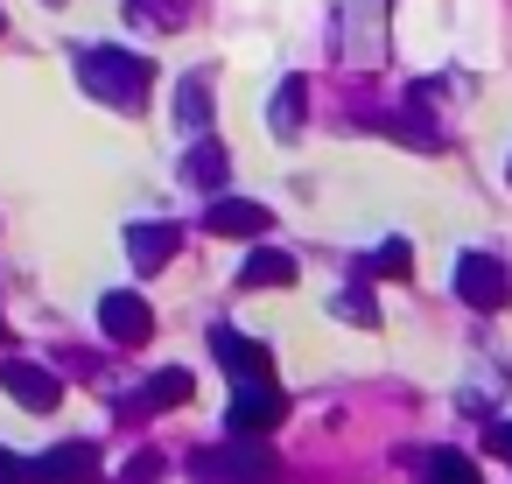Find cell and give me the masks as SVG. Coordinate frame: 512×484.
I'll return each mask as SVG.
<instances>
[{"mask_svg":"<svg viewBox=\"0 0 512 484\" xmlns=\"http://www.w3.org/2000/svg\"><path fill=\"white\" fill-rule=\"evenodd\" d=\"M239 288H295V253L288 246H253L239 267Z\"/></svg>","mask_w":512,"mask_h":484,"instance_id":"4fadbf2b","label":"cell"},{"mask_svg":"<svg viewBox=\"0 0 512 484\" xmlns=\"http://www.w3.org/2000/svg\"><path fill=\"white\" fill-rule=\"evenodd\" d=\"M302 113H309V85H302V78H281V92L267 99V127L288 141V134L302 127Z\"/></svg>","mask_w":512,"mask_h":484,"instance_id":"9a60e30c","label":"cell"},{"mask_svg":"<svg viewBox=\"0 0 512 484\" xmlns=\"http://www.w3.org/2000/svg\"><path fill=\"white\" fill-rule=\"evenodd\" d=\"M211 358L225 365V379H232V386H253V379H274V351H267L260 337H246V330H232V323H218V330H211Z\"/></svg>","mask_w":512,"mask_h":484,"instance_id":"5b68a950","label":"cell"},{"mask_svg":"<svg viewBox=\"0 0 512 484\" xmlns=\"http://www.w3.org/2000/svg\"><path fill=\"white\" fill-rule=\"evenodd\" d=\"M449 288H456V302H470V309H505L512 302V267L498 260V253H484V246H470V253H456V267H449Z\"/></svg>","mask_w":512,"mask_h":484,"instance_id":"3957f363","label":"cell"},{"mask_svg":"<svg viewBox=\"0 0 512 484\" xmlns=\"http://www.w3.org/2000/svg\"><path fill=\"white\" fill-rule=\"evenodd\" d=\"M428 484H484V477H477V463H470V456L435 449V456H428Z\"/></svg>","mask_w":512,"mask_h":484,"instance_id":"e0dca14e","label":"cell"},{"mask_svg":"<svg viewBox=\"0 0 512 484\" xmlns=\"http://www.w3.org/2000/svg\"><path fill=\"white\" fill-rule=\"evenodd\" d=\"M365 274H372V281H407V274H414V246H407V239H379V246L365 253Z\"/></svg>","mask_w":512,"mask_h":484,"instance_id":"2e32d148","label":"cell"},{"mask_svg":"<svg viewBox=\"0 0 512 484\" xmlns=\"http://www.w3.org/2000/svg\"><path fill=\"white\" fill-rule=\"evenodd\" d=\"M330 309H337V316H351L358 330H379V309H372V288H337V295H330Z\"/></svg>","mask_w":512,"mask_h":484,"instance_id":"ac0fdd59","label":"cell"},{"mask_svg":"<svg viewBox=\"0 0 512 484\" xmlns=\"http://www.w3.org/2000/svg\"><path fill=\"white\" fill-rule=\"evenodd\" d=\"M78 78H85L92 99H106V106H120V113H141L148 92H155V64H148L141 50H120V43L78 50Z\"/></svg>","mask_w":512,"mask_h":484,"instance_id":"6da1fadb","label":"cell"},{"mask_svg":"<svg viewBox=\"0 0 512 484\" xmlns=\"http://www.w3.org/2000/svg\"><path fill=\"white\" fill-rule=\"evenodd\" d=\"M0 386H8L29 414H50V407H64V379L50 372V365H36V358H0Z\"/></svg>","mask_w":512,"mask_h":484,"instance_id":"ba28073f","label":"cell"},{"mask_svg":"<svg viewBox=\"0 0 512 484\" xmlns=\"http://www.w3.org/2000/svg\"><path fill=\"white\" fill-rule=\"evenodd\" d=\"M99 330H106L120 351H141V344L155 337V309H148V295H134V288L99 295Z\"/></svg>","mask_w":512,"mask_h":484,"instance_id":"277c9868","label":"cell"},{"mask_svg":"<svg viewBox=\"0 0 512 484\" xmlns=\"http://www.w3.org/2000/svg\"><path fill=\"white\" fill-rule=\"evenodd\" d=\"M99 477H106V456L92 442H57L29 456V484H99Z\"/></svg>","mask_w":512,"mask_h":484,"instance_id":"8992f818","label":"cell"},{"mask_svg":"<svg viewBox=\"0 0 512 484\" xmlns=\"http://www.w3.org/2000/svg\"><path fill=\"white\" fill-rule=\"evenodd\" d=\"M183 176H190L197 190H225V183H232V155H225V141H218V134H197L190 155H183Z\"/></svg>","mask_w":512,"mask_h":484,"instance_id":"8fae6325","label":"cell"},{"mask_svg":"<svg viewBox=\"0 0 512 484\" xmlns=\"http://www.w3.org/2000/svg\"><path fill=\"white\" fill-rule=\"evenodd\" d=\"M204 232H218V239H267L274 232V211L267 204H253V197H211V211H204Z\"/></svg>","mask_w":512,"mask_h":484,"instance_id":"9c48e42d","label":"cell"},{"mask_svg":"<svg viewBox=\"0 0 512 484\" xmlns=\"http://www.w3.org/2000/svg\"><path fill=\"white\" fill-rule=\"evenodd\" d=\"M505 183H512V162H505Z\"/></svg>","mask_w":512,"mask_h":484,"instance_id":"44dd1931","label":"cell"},{"mask_svg":"<svg viewBox=\"0 0 512 484\" xmlns=\"http://www.w3.org/2000/svg\"><path fill=\"white\" fill-rule=\"evenodd\" d=\"M183 400H190V372H183V365H162V372H155V379H148V386L127 400V414H134V421H148V414L183 407Z\"/></svg>","mask_w":512,"mask_h":484,"instance_id":"7c38bea8","label":"cell"},{"mask_svg":"<svg viewBox=\"0 0 512 484\" xmlns=\"http://www.w3.org/2000/svg\"><path fill=\"white\" fill-rule=\"evenodd\" d=\"M281 414H288V407H281V386H274V379L232 386V400H225V428H232V435H267Z\"/></svg>","mask_w":512,"mask_h":484,"instance_id":"52a82bcc","label":"cell"},{"mask_svg":"<svg viewBox=\"0 0 512 484\" xmlns=\"http://www.w3.org/2000/svg\"><path fill=\"white\" fill-rule=\"evenodd\" d=\"M176 127H190V134H211V78H204V71L176 85Z\"/></svg>","mask_w":512,"mask_h":484,"instance_id":"5bb4252c","label":"cell"},{"mask_svg":"<svg viewBox=\"0 0 512 484\" xmlns=\"http://www.w3.org/2000/svg\"><path fill=\"white\" fill-rule=\"evenodd\" d=\"M176 246H183V232H176V225H155V218L127 225V253H134V267H141V274H162V267L176 260Z\"/></svg>","mask_w":512,"mask_h":484,"instance_id":"30bf717a","label":"cell"},{"mask_svg":"<svg viewBox=\"0 0 512 484\" xmlns=\"http://www.w3.org/2000/svg\"><path fill=\"white\" fill-rule=\"evenodd\" d=\"M120 484H162V456H155V449L127 456V463H120Z\"/></svg>","mask_w":512,"mask_h":484,"instance_id":"d6986e66","label":"cell"},{"mask_svg":"<svg viewBox=\"0 0 512 484\" xmlns=\"http://www.w3.org/2000/svg\"><path fill=\"white\" fill-rule=\"evenodd\" d=\"M190 484H281V456L260 435H232L190 456Z\"/></svg>","mask_w":512,"mask_h":484,"instance_id":"7a4b0ae2","label":"cell"},{"mask_svg":"<svg viewBox=\"0 0 512 484\" xmlns=\"http://www.w3.org/2000/svg\"><path fill=\"white\" fill-rule=\"evenodd\" d=\"M50 8H57V0H50Z\"/></svg>","mask_w":512,"mask_h":484,"instance_id":"7402d4cb","label":"cell"},{"mask_svg":"<svg viewBox=\"0 0 512 484\" xmlns=\"http://www.w3.org/2000/svg\"><path fill=\"white\" fill-rule=\"evenodd\" d=\"M0 484H29V456H15V449H0Z\"/></svg>","mask_w":512,"mask_h":484,"instance_id":"ffe728a7","label":"cell"}]
</instances>
